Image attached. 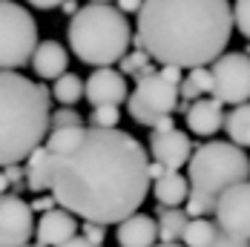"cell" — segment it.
<instances>
[{"instance_id": "obj_1", "label": "cell", "mask_w": 250, "mask_h": 247, "mask_svg": "<svg viewBox=\"0 0 250 247\" xmlns=\"http://www.w3.org/2000/svg\"><path fill=\"white\" fill-rule=\"evenodd\" d=\"M150 155L124 129L83 126L63 152L49 155V196L92 224H118L150 193Z\"/></svg>"}, {"instance_id": "obj_2", "label": "cell", "mask_w": 250, "mask_h": 247, "mask_svg": "<svg viewBox=\"0 0 250 247\" xmlns=\"http://www.w3.org/2000/svg\"><path fill=\"white\" fill-rule=\"evenodd\" d=\"M135 15L132 49H144L161 66H207L233 35L227 0H141Z\"/></svg>"}, {"instance_id": "obj_3", "label": "cell", "mask_w": 250, "mask_h": 247, "mask_svg": "<svg viewBox=\"0 0 250 247\" xmlns=\"http://www.w3.org/2000/svg\"><path fill=\"white\" fill-rule=\"evenodd\" d=\"M52 95L43 83L0 69V167L21 164L49 132Z\"/></svg>"}, {"instance_id": "obj_4", "label": "cell", "mask_w": 250, "mask_h": 247, "mask_svg": "<svg viewBox=\"0 0 250 247\" xmlns=\"http://www.w3.org/2000/svg\"><path fill=\"white\" fill-rule=\"evenodd\" d=\"M250 161L248 152L230 141H204L187 158V184L190 193L184 201L187 219H204L213 213L219 193L227 187L248 181Z\"/></svg>"}, {"instance_id": "obj_5", "label": "cell", "mask_w": 250, "mask_h": 247, "mask_svg": "<svg viewBox=\"0 0 250 247\" xmlns=\"http://www.w3.org/2000/svg\"><path fill=\"white\" fill-rule=\"evenodd\" d=\"M66 41L78 61L98 69L124 58L132 43V29L126 15H121L112 3H86L69 18Z\"/></svg>"}, {"instance_id": "obj_6", "label": "cell", "mask_w": 250, "mask_h": 247, "mask_svg": "<svg viewBox=\"0 0 250 247\" xmlns=\"http://www.w3.org/2000/svg\"><path fill=\"white\" fill-rule=\"evenodd\" d=\"M38 46V23L23 6L3 0L0 3V69L18 72L29 63Z\"/></svg>"}, {"instance_id": "obj_7", "label": "cell", "mask_w": 250, "mask_h": 247, "mask_svg": "<svg viewBox=\"0 0 250 247\" xmlns=\"http://www.w3.org/2000/svg\"><path fill=\"white\" fill-rule=\"evenodd\" d=\"M175 103H178V89L167 83L158 72H152L135 81L132 95H126V112L132 121L152 129V124L161 115H173Z\"/></svg>"}, {"instance_id": "obj_8", "label": "cell", "mask_w": 250, "mask_h": 247, "mask_svg": "<svg viewBox=\"0 0 250 247\" xmlns=\"http://www.w3.org/2000/svg\"><path fill=\"white\" fill-rule=\"evenodd\" d=\"M213 89L210 95L219 101L222 106H239V103H248L250 101V58L242 52H222L213 66Z\"/></svg>"}, {"instance_id": "obj_9", "label": "cell", "mask_w": 250, "mask_h": 247, "mask_svg": "<svg viewBox=\"0 0 250 247\" xmlns=\"http://www.w3.org/2000/svg\"><path fill=\"white\" fill-rule=\"evenodd\" d=\"M213 216L222 233L250 242V181H239L227 187L225 193H219Z\"/></svg>"}, {"instance_id": "obj_10", "label": "cell", "mask_w": 250, "mask_h": 247, "mask_svg": "<svg viewBox=\"0 0 250 247\" xmlns=\"http://www.w3.org/2000/svg\"><path fill=\"white\" fill-rule=\"evenodd\" d=\"M35 233V213L18 193L0 196V247H26Z\"/></svg>"}, {"instance_id": "obj_11", "label": "cell", "mask_w": 250, "mask_h": 247, "mask_svg": "<svg viewBox=\"0 0 250 247\" xmlns=\"http://www.w3.org/2000/svg\"><path fill=\"white\" fill-rule=\"evenodd\" d=\"M83 95L92 106H118L126 101V78L112 66H98L83 83Z\"/></svg>"}, {"instance_id": "obj_12", "label": "cell", "mask_w": 250, "mask_h": 247, "mask_svg": "<svg viewBox=\"0 0 250 247\" xmlns=\"http://www.w3.org/2000/svg\"><path fill=\"white\" fill-rule=\"evenodd\" d=\"M193 152V141L187 132L170 129V132H152L150 135V155L164 170H181Z\"/></svg>"}, {"instance_id": "obj_13", "label": "cell", "mask_w": 250, "mask_h": 247, "mask_svg": "<svg viewBox=\"0 0 250 247\" xmlns=\"http://www.w3.org/2000/svg\"><path fill=\"white\" fill-rule=\"evenodd\" d=\"M32 236H35V247H58L63 242H69L72 236H78V219L72 213L55 207V210L41 216Z\"/></svg>"}, {"instance_id": "obj_14", "label": "cell", "mask_w": 250, "mask_h": 247, "mask_svg": "<svg viewBox=\"0 0 250 247\" xmlns=\"http://www.w3.org/2000/svg\"><path fill=\"white\" fill-rule=\"evenodd\" d=\"M184 115H187L190 132L201 135V138H210L225 126V106L216 98H196Z\"/></svg>"}, {"instance_id": "obj_15", "label": "cell", "mask_w": 250, "mask_h": 247, "mask_svg": "<svg viewBox=\"0 0 250 247\" xmlns=\"http://www.w3.org/2000/svg\"><path fill=\"white\" fill-rule=\"evenodd\" d=\"M29 63H32V69H35V75L41 81H55V78H61L66 72L69 52L63 49V43H58V41H43V43L35 46Z\"/></svg>"}, {"instance_id": "obj_16", "label": "cell", "mask_w": 250, "mask_h": 247, "mask_svg": "<svg viewBox=\"0 0 250 247\" xmlns=\"http://www.w3.org/2000/svg\"><path fill=\"white\" fill-rule=\"evenodd\" d=\"M118 245L121 247H152L158 242V230H155V219L144 216V213H132L124 222H118Z\"/></svg>"}, {"instance_id": "obj_17", "label": "cell", "mask_w": 250, "mask_h": 247, "mask_svg": "<svg viewBox=\"0 0 250 247\" xmlns=\"http://www.w3.org/2000/svg\"><path fill=\"white\" fill-rule=\"evenodd\" d=\"M152 193H155V201L161 207H181L187 201L190 184H187V178L178 173V170H167L161 178H155Z\"/></svg>"}, {"instance_id": "obj_18", "label": "cell", "mask_w": 250, "mask_h": 247, "mask_svg": "<svg viewBox=\"0 0 250 247\" xmlns=\"http://www.w3.org/2000/svg\"><path fill=\"white\" fill-rule=\"evenodd\" d=\"M23 184L32 193H49V152L41 147H35L26 155V167H23Z\"/></svg>"}, {"instance_id": "obj_19", "label": "cell", "mask_w": 250, "mask_h": 247, "mask_svg": "<svg viewBox=\"0 0 250 247\" xmlns=\"http://www.w3.org/2000/svg\"><path fill=\"white\" fill-rule=\"evenodd\" d=\"M187 213L181 207H155V230H158V242L164 245H173V242H181V233L187 227Z\"/></svg>"}, {"instance_id": "obj_20", "label": "cell", "mask_w": 250, "mask_h": 247, "mask_svg": "<svg viewBox=\"0 0 250 247\" xmlns=\"http://www.w3.org/2000/svg\"><path fill=\"white\" fill-rule=\"evenodd\" d=\"M225 132L230 144H236L239 149H250V101L233 106V112L225 115Z\"/></svg>"}, {"instance_id": "obj_21", "label": "cell", "mask_w": 250, "mask_h": 247, "mask_svg": "<svg viewBox=\"0 0 250 247\" xmlns=\"http://www.w3.org/2000/svg\"><path fill=\"white\" fill-rule=\"evenodd\" d=\"M49 95L61 106H75L78 101L83 98V81L75 72H63L61 78H55V86L49 89Z\"/></svg>"}, {"instance_id": "obj_22", "label": "cell", "mask_w": 250, "mask_h": 247, "mask_svg": "<svg viewBox=\"0 0 250 247\" xmlns=\"http://www.w3.org/2000/svg\"><path fill=\"white\" fill-rule=\"evenodd\" d=\"M216 236H219L216 222H210V219H190L187 227H184V233H181V242H184V247H207Z\"/></svg>"}, {"instance_id": "obj_23", "label": "cell", "mask_w": 250, "mask_h": 247, "mask_svg": "<svg viewBox=\"0 0 250 247\" xmlns=\"http://www.w3.org/2000/svg\"><path fill=\"white\" fill-rule=\"evenodd\" d=\"M118 63H121V69H118V72L124 75V78H126V75H132L135 81H138V78H144V75H152V72H155V66H152L150 55H147L144 49L126 52Z\"/></svg>"}, {"instance_id": "obj_24", "label": "cell", "mask_w": 250, "mask_h": 247, "mask_svg": "<svg viewBox=\"0 0 250 247\" xmlns=\"http://www.w3.org/2000/svg\"><path fill=\"white\" fill-rule=\"evenodd\" d=\"M118 121H121L118 106H92L89 112V126H98V129H115Z\"/></svg>"}, {"instance_id": "obj_25", "label": "cell", "mask_w": 250, "mask_h": 247, "mask_svg": "<svg viewBox=\"0 0 250 247\" xmlns=\"http://www.w3.org/2000/svg\"><path fill=\"white\" fill-rule=\"evenodd\" d=\"M61 126H83L81 112L72 106H61L58 112H49V129H61Z\"/></svg>"}, {"instance_id": "obj_26", "label": "cell", "mask_w": 250, "mask_h": 247, "mask_svg": "<svg viewBox=\"0 0 250 247\" xmlns=\"http://www.w3.org/2000/svg\"><path fill=\"white\" fill-rule=\"evenodd\" d=\"M230 18H233V26L250 41V0H236L230 9Z\"/></svg>"}, {"instance_id": "obj_27", "label": "cell", "mask_w": 250, "mask_h": 247, "mask_svg": "<svg viewBox=\"0 0 250 247\" xmlns=\"http://www.w3.org/2000/svg\"><path fill=\"white\" fill-rule=\"evenodd\" d=\"M187 81L196 86V92H199L201 98H204V95H210V89H213V75H210V66H193L190 75H187Z\"/></svg>"}, {"instance_id": "obj_28", "label": "cell", "mask_w": 250, "mask_h": 247, "mask_svg": "<svg viewBox=\"0 0 250 247\" xmlns=\"http://www.w3.org/2000/svg\"><path fill=\"white\" fill-rule=\"evenodd\" d=\"M3 175H6V181H9V187H15L18 193H21V187H23V167L21 164H9V167H0Z\"/></svg>"}, {"instance_id": "obj_29", "label": "cell", "mask_w": 250, "mask_h": 247, "mask_svg": "<svg viewBox=\"0 0 250 247\" xmlns=\"http://www.w3.org/2000/svg\"><path fill=\"white\" fill-rule=\"evenodd\" d=\"M207 247H250V242H248V239L227 236V233H222V230H219V236H216V239H213Z\"/></svg>"}, {"instance_id": "obj_30", "label": "cell", "mask_w": 250, "mask_h": 247, "mask_svg": "<svg viewBox=\"0 0 250 247\" xmlns=\"http://www.w3.org/2000/svg\"><path fill=\"white\" fill-rule=\"evenodd\" d=\"M83 239L89 242V245H104V227L101 224H92V222H83Z\"/></svg>"}, {"instance_id": "obj_31", "label": "cell", "mask_w": 250, "mask_h": 247, "mask_svg": "<svg viewBox=\"0 0 250 247\" xmlns=\"http://www.w3.org/2000/svg\"><path fill=\"white\" fill-rule=\"evenodd\" d=\"M55 207H58V204H55V198L46 196V193H41V196L29 204V210H32V213H41V216H43V213H49V210H55Z\"/></svg>"}, {"instance_id": "obj_32", "label": "cell", "mask_w": 250, "mask_h": 247, "mask_svg": "<svg viewBox=\"0 0 250 247\" xmlns=\"http://www.w3.org/2000/svg\"><path fill=\"white\" fill-rule=\"evenodd\" d=\"M158 75H161L167 83H173V86H178V83H181V78H184L178 66H161V69H158Z\"/></svg>"}, {"instance_id": "obj_33", "label": "cell", "mask_w": 250, "mask_h": 247, "mask_svg": "<svg viewBox=\"0 0 250 247\" xmlns=\"http://www.w3.org/2000/svg\"><path fill=\"white\" fill-rule=\"evenodd\" d=\"M115 3H118L115 9H118L121 15H135V12L141 9V0H115Z\"/></svg>"}, {"instance_id": "obj_34", "label": "cell", "mask_w": 250, "mask_h": 247, "mask_svg": "<svg viewBox=\"0 0 250 247\" xmlns=\"http://www.w3.org/2000/svg\"><path fill=\"white\" fill-rule=\"evenodd\" d=\"M170 129H175V124H173V115H161L158 121L152 124V132H170Z\"/></svg>"}, {"instance_id": "obj_35", "label": "cell", "mask_w": 250, "mask_h": 247, "mask_svg": "<svg viewBox=\"0 0 250 247\" xmlns=\"http://www.w3.org/2000/svg\"><path fill=\"white\" fill-rule=\"evenodd\" d=\"M63 0H29V6H35V9H41V12H49V9H58Z\"/></svg>"}, {"instance_id": "obj_36", "label": "cell", "mask_w": 250, "mask_h": 247, "mask_svg": "<svg viewBox=\"0 0 250 247\" xmlns=\"http://www.w3.org/2000/svg\"><path fill=\"white\" fill-rule=\"evenodd\" d=\"M58 9H61V12H63L66 18H72V15H75L78 9H81V0H63V3L58 6Z\"/></svg>"}, {"instance_id": "obj_37", "label": "cell", "mask_w": 250, "mask_h": 247, "mask_svg": "<svg viewBox=\"0 0 250 247\" xmlns=\"http://www.w3.org/2000/svg\"><path fill=\"white\" fill-rule=\"evenodd\" d=\"M164 173H167V170H164V167H161L158 161H150V164H147V175H150V181H155V178H161Z\"/></svg>"}, {"instance_id": "obj_38", "label": "cell", "mask_w": 250, "mask_h": 247, "mask_svg": "<svg viewBox=\"0 0 250 247\" xmlns=\"http://www.w3.org/2000/svg\"><path fill=\"white\" fill-rule=\"evenodd\" d=\"M58 247H101V245H89L83 236H72L69 242H63V245H58Z\"/></svg>"}, {"instance_id": "obj_39", "label": "cell", "mask_w": 250, "mask_h": 247, "mask_svg": "<svg viewBox=\"0 0 250 247\" xmlns=\"http://www.w3.org/2000/svg\"><path fill=\"white\" fill-rule=\"evenodd\" d=\"M9 190V181H6V175H3V170H0V196Z\"/></svg>"}, {"instance_id": "obj_40", "label": "cell", "mask_w": 250, "mask_h": 247, "mask_svg": "<svg viewBox=\"0 0 250 247\" xmlns=\"http://www.w3.org/2000/svg\"><path fill=\"white\" fill-rule=\"evenodd\" d=\"M152 247H184V245H178V242H173V245H164V242H155Z\"/></svg>"}, {"instance_id": "obj_41", "label": "cell", "mask_w": 250, "mask_h": 247, "mask_svg": "<svg viewBox=\"0 0 250 247\" xmlns=\"http://www.w3.org/2000/svg\"><path fill=\"white\" fill-rule=\"evenodd\" d=\"M242 55H248V58H250V43H248V49H245V52H242Z\"/></svg>"}, {"instance_id": "obj_42", "label": "cell", "mask_w": 250, "mask_h": 247, "mask_svg": "<svg viewBox=\"0 0 250 247\" xmlns=\"http://www.w3.org/2000/svg\"><path fill=\"white\" fill-rule=\"evenodd\" d=\"M89 3H109V0H89Z\"/></svg>"}, {"instance_id": "obj_43", "label": "cell", "mask_w": 250, "mask_h": 247, "mask_svg": "<svg viewBox=\"0 0 250 247\" xmlns=\"http://www.w3.org/2000/svg\"><path fill=\"white\" fill-rule=\"evenodd\" d=\"M0 3H3V0H0Z\"/></svg>"}]
</instances>
